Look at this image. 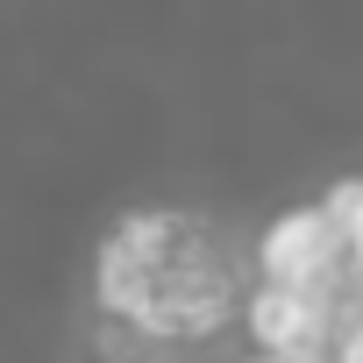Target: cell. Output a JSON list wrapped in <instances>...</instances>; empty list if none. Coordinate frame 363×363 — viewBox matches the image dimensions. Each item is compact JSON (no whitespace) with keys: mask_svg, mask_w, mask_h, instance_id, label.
Masks as SVG:
<instances>
[{"mask_svg":"<svg viewBox=\"0 0 363 363\" xmlns=\"http://www.w3.org/2000/svg\"><path fill=\"white\" fill-rule=\"evenodd\" d=\"M221 299H228V250L221 235H207V221L143 214L100 250V306L150 335L214 328Z\"/></svg>","mask_w":363,"mask_h":363,"instance_id":"6da1fadb","label":"cell"},{"mask_svg":"<svg viewBox=\"0 0 363 363\" xmlns=\"http://www.w3.org/2000/svg\"><path fill=\"white\" fill-rule=\"evenodd\" d=\"M257 363H292V356H271V349H264V356H257Z\"/></svg>","mask_w":363,"mask_h":363,"instance_id":"3957f363","label":"cell"},{"mask_svg":"<svg viewBox=\"0 0 363 363\" xmlns=\"http://www.w3.org/2000/svg\"><path fill=\"white\" fill-rule=\"evenodd\" d=\"M342 257H349V235L328 207H299L264 235V278L271 285H335Z\"/></svg>","mask_w":363,"mask_h":363,"instance_id":"7a4b0ae2","label":"cell"}]
</instances>
